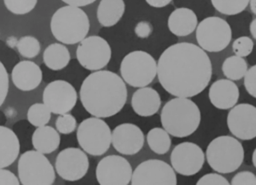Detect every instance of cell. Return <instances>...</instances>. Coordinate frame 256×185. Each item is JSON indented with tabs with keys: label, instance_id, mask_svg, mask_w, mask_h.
I'll return each mask as SVG.
<instances>
[{
	"label": "cell",
	"instance_id": "1",
	"mask_svg": "<svg viewBox=\"0 0 256 185\" xmlns=\"http://www.w3.org/2000/svg\"><path fill=\"white\" fill-rule=\"evenodd\" d=\"M159 83L176 97L200 94L212 77L209 56L200 46L188 42L175 43L166 48L157 62Z\"/></svg>",
	"mask_w": 256,
	"mask_h": 185
},
{
	"label": "cell",
	"instance_id": "2",
	"mask_svg": "<svg viewBox=\"0 0 256 185\" xmlns=\"http://www.w3.org/2000/svg\"><path fill=\"white\" fill-rule=\"evenodd\" d=\"M79 96L89 114L107 118L117 114L124 107L127 101V88L125 81L116 73L97 70L83 80Z\"/></svg>",
	"mask_w": 256,
	"mask_h": 185
},
{
	"label": "cell",
	"instance_id": "3",
	"mask_svg": "<svg viewBox=\"0 0 256 185\" xmlns=\"http://www.w3.org/2000/svg\"><path fill=\"white\" fill-rule=\"evenodd\" d=\"M162 127L177 138L193 134L200 125L201 112L190 98L175 97L165 103L161 110Z\"/></svg>",
	"mask_w": 256,
	"mask_h": 185
},
{
	"label": "cell",
	"instance_id": "4",
	"mask_svg": "<svg viewBox=\"0 0 256 185\" xmlns=\"http://www.w3.org/2000/svg\"><path fill=\"white\" fill-rule=\"evenodd\" d=\"M87 14L79 7L66 5L57 9L51 17L50 29L53 36L68 45L82 41L89 32Z\"/></svg>",
	"mask_w": 256,
	"mask_h": 185
},
{
	"label": "cell",
	"instance_id": "5",
	"mask_svg": "<svg viewBox=\"0 0 256 185\" xmlns=\"http://www.w3.org/2000/svg\"><path fill=\"white\" fill-rule=\"evenodd\" d=\"M205 157L208 165L221 174L236 171L244 160V148L238 138L218 136L207 146Z\"/></svg>",
	"mask_w": 256,
	"mask_h": 185
},
{
	"label": "cell",
	"instance_id": "6",
	"mask_svg": "<svg viewBox=\"0 0 256 185\" xmlns=\"http://www.w3.org/2000/svg\"><path fill=\"white\" fill-rule=\"evenodd\" d=\"M122 79L132 87L148 86L157 75V62L149 53L136 50L128 53L121 61Z\"/></svg>",
	"mask_w": 256,
	"mask_h": 185
},
{
	"label": "cell",
	"instance_id": "7",
	"mask_svg": "<svg viewBox=\"0 0 256 185\" xmlns=\"http://www.w3.org/2000/svg\"><path fill=\"white\" fill-rule=\"evenodd\" d=\"M77 141L81 149L86 153L100 156L112 144V132L102 118L92 116L79 124L77 128Z\"/></svg>",
	"mask_w": 256,
	"mask_h": 185
},
{
	"label": "cell",
	"instance_id": "8",
	"mask_svg": "<svg viewBox=\"0 0 256 185\" xmlns=\"http://www.w3.org/2000/svg\"><path fill=\"white\" fill-rule=\"evenodd\" d=\"M18 177L23 185H50L55 181V171L43 153L29 150L18 160Z\"/></svg>",
	"mask_w": 256,
	"mask_h": 185
},
{
	"label": "cell",
	"instance_id": "9",
	"mask_svg": "<svg viewBox=\"0 0 256 185\" xmlns=\"http://www.w3.org/2000/svg\"><path fill=\"white\" fill-rule=\"evenodd\" d=\"M232 31L228 22L217 16H210L198 23L196 40L206 52H220L231 42Z\"/></svg>",
	"mask_w": 256,
	"mask_h": 185
},
{
	"label": "cell",
	"instance_id": "10",
	"mask_svg": "<svg viewBox=\"0 0 256 185\" xmlns=\"http://www.w3.org/2000/svg\"><path fill=\"white\" fill-rule=\"evenodd\" d=\"M111 48L108 42L100 36L85 37L79 42L76 57L82 67L90 71L104 68L111 59Z\"/></svg>",
	"mask_w": 256,
	"mask_h": 185
},
{
	"label": "cell",
	"instance_id": "11",
	"mask_svg": "<svg viewBox=\"0 0 256 185\" xmlns=\"http://www.w3.org/2000/svg\"><path fill=\"white\" fill-rule=\"evenodd\" d=\"M131 183L138 184H165L176 185L177 177L175 170L168 163L149 159L140 163L132 173Z\"/></svg>",
	"mask_w": 256,
	"mask_h": 185
},
{
	"label": "cell",
	"instance_id": "12",
	"mask_svg": "<svg viewBox=\"0 0 256 185\" xmlns=\"http://www.w3.org/2000/svg\"><path fill=\"white\" fill-rule=\"evenodd\" d=\"M205 153L193 142H182L176 145L170 155L171 166L176 173L183 176L197 174L203 167Z\"/></svg>",
	"mask_w": 256,
	"mask_h": 185
},
{
	"label": "cell",
	"instance_id": "13",
	"mask_svg": "<svg viewBox=\"0 0 256 185\" xmlns=\"http://www.w3.org/2000/svg\"><path fill=\"white\" fill-rule=\"evenodd\" d=\"M42 99L51 113L61 115L69 113L74 108L77 102V92L69 82L55 80L45 87Z\"/></svg>",
	"mask_w": 256,
	"mask_h": 185
},
{
	"label": "cell",
	"instance_id": "14",
	"mask_svg": "<svg viewBox=\"0 0 256 185\" xmlns=\"http://www.w3.org/2000/svg\"><path fill=\"white\" fill-rule=\"evenodd\" d=\"M132 168L122 156L108 155L96 167V179L101 185H127L131 182Z\"/></svg>",
	"mask_w": 256,
	"mask_h": 185
},
{
	"label": "cell",
	"instance_id": "15",
	"mask_svg": "<svg viewBox=\"0 0 256 185\" xmlns=\"http://www.w3.org/2000/svg\"><path fill=\"white\" fill-rule=\"evenodd\" d=\"M89 168V160L83 149L69 147L60 151L55 160V170L64 180L77 181Z\"/></svg>",
	"mask_w": 256,
	"mask_h": 185
},
{
	"label": "cell",
	"instance_id": "16",
	"mask_svg": "<svg viewBox=\"0 0 256 185\" xmlns=\"http://www.w3.org/2000/svg\"><path fill=\"white\" fill-rule=\"evenodd\" d=\"M227 126L231 134L240 140L256 137V107L248 103L233 106L227 115Z\"/></svg>",
	"mask_w": 256,
	"mask_h": 185
},
{
	"label": "cell",
	"instance_id": "17",
	"mask_svg": "<svg viewBox=\"0 0 256 185\" xmlns=\"http://www.w3.org/2000/svg\"><path fill=\"white\" fill-rule=\"evenodd\" d=\"M112 145L120 154L134 155L144 145V134L137 125L122 123L112 131Z\"/></svg>",
	"mask_w": 256,
	"mask_h": 185
},
{
	"label": "cell",
	"instance_id": "18",
	"mask_svg": "<svg viewBox=\"0 0 256 185\" xmlns=\"http://www.w3.org/2000/svg\"><path fill=\"white\" fill-rule=\"evenodd\" d=\"M209 100L217 109H231L239 99V89L234 81L229 79H218L209 88Z\"/></svg>",
	"mask_w": 256,
	"mask_h": 185
},
{
	"label": "cell",
	"instance_id": "19",
	"mask_svg": "<svg viewBox=\"0 0 256 185\" xmlns=\"http://www.w3.org/2000/svg\"><path fill=\"white\" fill-rule=\"evenodd\" d=\"M13 84L21 91H31L37 88L42 81V71L33 61L23 60L12 69Z\"/></svg>",
	"mask_w": 256,
	"mask_h": 185
},
{
	"label": "cell",
	"instance_id": "20",
	"mask_svg": "<svg viewBox=\"0 0 256 185\" xmlns=\"http://www.w3.org/2000/svg\"><path fill=\"white\" fill-rule=\"evenodd\" d=\"M161 106L159 93L151 87L137 89L131 99V107L134 112L142 117H149L156 114Z\"/></svg>",
	"mask_w": 256,
	"mask_h": 185
},
{
	"label": "cell",
	"instance_id": "21",
	"mask_svg": "<svg viewBox=\"0 0 256 185\" xmlns=\"http://www.w3.org/2000/svg\"><path fill=\"white\" fill-rule=\"evenodd\" d=\"M167 25L172 34L183 37L196 30L198 20L195 12L192 9L180 7L172 11L168 18Z\"/></svg>",
	"mask_w": 256,
	"mask_h": 185
},
{
	"label": "cell",
	"instance_id": "22",
	"mask_svg": "<svg viewBox=\"0 0 256 185\" xmlns=\"http://www.w3.org/2000/svg\"><path fill=\"white\" fill-rule=\"evenodd\" d=\"M20 143L13 130L0 125V168L10 166L18 157Z\"/></svg>",
	"mask_w": 256,
	"mask_h": 185
},
{
	"label": "cell",
	"instance_id": "23",
	"mask_svg": "<svg viewBox=\"0 0 256 185\" xmlns=\"http://www.w3.org/2000/svg\"><path fill=\"white\" fill-rule=\"evenodd\" d=\"M32 144L35 150L43 154H50L59 147V132L47 125L37 127L32 134Z\"/></svg>",
	"mask_w": 256,
	"mask_h": 185
},
{
	"label": "cell",
	"instance_id": "24",
	"mask_svg": "<svg viewBox=\"0 0 256 185\" xmlns=\"http://www.w3.org/2000/svg\"><path fill=\"white\" fill-rule=\"evenodd\" d=\"M125 11L124 0H101L97 8L98 22L104 27L114 26Z\"/></svg>",
	"mask_w": 256,
	"mask_h": 185
},
{
	"label": "cell",
	"instance_id": "25",
	"mask_svg": "<svg viewBox=\"0 0 256 185\" xmlns=\"http://www.w3.org/2000/svg\"><path fill=\"white\" fill-rule=\"evenodd\" d=\"M70 52L61 43H52L43 52L44 64L51 70H61L70 62Z\"/></svg>",
	"mask_w": 256,
	"mask_h": 185
},
{
	"label": "cell",
	"instance_id": "26",
	"mask_svg": "<svg viewBox=\"0 0 256 185\" xmlns=\"http://www.w3.org/2000/svg\"><path fill=\"white\" fill-rule=\"evenodd\" d=\"M149 148L156 154L163 155L167 153L171 147L170 134L160 127H155L149 130L146 136Z\"/></svg>",
	"mask_w": 256,
	"mask_h": 185
},
{
	"label": "cell",
	"instance_id": "27",
	"mask_svg": "<svg viewBox=\"0 0 256 185\" xmlns=\"http://www.w3.org/2000/svg\"><path fill=\"white\" fill-rule=\"evenodd\" d=\"M248 70V64L244 57L237 55L226 58L222 63V73L232 81H237L244 78Z\"/></svg>",
	"mask_w": 256,
	"mask_h": 185
},
{
	"label": "cell",
	"instance_id": "28",
	"mask_svg": "<svg viewBox=\"0 0 256 185\" xmlns=\"http://www.w3.org/2000/svg\"><path fill=\"white\" fill-rule=\"evenodd\" d=\"M51 118V111L44 103H34L27 111V120L35 127L46 125Z\"/></svg>",
	"mask_w": 256,
	"mask_h": 185
},
{
	"label": "cell",
	"instance_id": "29",
	"mask_svg": "<svg viewBox=\"0 0 256 185\" xmlns=\"http://www.w3.org/2000/svg\"><path fill=\"white\" fill-rule=\"evenodd\" d=\"M250 0H211L213 7L224 15H236L246 9Z\"/></svg>",
	"mask_w": 256,
	"mask_h": 185
},
{
	"label": "cell",
	"instance_id": "30",
	"mask_svg": "<svg viewBox=\"0 0 256 185\" xmlns=\"http://www.w3.org/2000/svg\"><path fill=\"white\" fill-rule=\"evenodd\" d=\"M15 47L21 56L25 58H34L40 52V43L33 36H23L16 41Z\"/></svg>",
	"mask_w": 256,
	"mask_h": 185
},
{
	"label": "cell",
	"instance_id": "31",
	"mask_svg": "<svg viewBox=\"0 0 256 185\" xmlns=\"http://www.w3.org/2000/svg\"><path fill=\"white\" fill-rule=\"evenodd\" d=\"M4 4L11 13L24 15L34 9L37 0H4Z\"/></svg>",
	"mask_w": 256,
	"mask_h": 185
},
{
	"label": "cell",
	"instance_id": "32",
	"mask_svg": "<svg viewBox=\"0 0 256 185\" xmlns=\"http://www.w3.org/2000/svg\"><path fill=\"white\" fill-rule=\"evenodd\" d=\"M254 47L253 40L247 36L236 38L232 43L233 53L240 57H246L251 54Z\"/></svg>",
	"mask_w": 256,
	"mask_h": 185
},
{
	"label": "cell",
	"instance_id": "33",
	"mask_svg": "<svg viewBox=\"0 0 256 185\" xmlns=\"http://www.w3.org/2000/svg\"><path fill=\"white\" fill-rule=\"evenodd\" d=\"M56 129L59 133L61 134H70L72 133L77 126L76 119L73 115L66 113V114H61L56 120Z\"/></svg>",
	"mask_w": 256,
	"mask_h": 185
},
{
	"label": "cell",
	"instance_id": "34",
	"mask_svg": "<svg viewBox=\"0 0 256 185\" xmlns=\"http://www.w3.org/2000/svg\"><path fill=\"white\" fill-rule=\"evenodd\" d=\"M244 87L250 96L256 98V65L247 70L244 76Z\"/></svg>",
	"mask_w": 256,
	"mask_h": 185
},
{
	"label": "cell",
	"instance_id": "35",
	"mask_svg": "<svg viewBox=\"0 0 256 185\" xmlns=\"http://www.w3.org/2000/svg\"><path fill=\"white\" fill-rule=\"evenodd\" d=\"M197 185H206V184H218V185H228L229 181L218 172L207 173L203 175L200 179L196 182Z\"/></svg>",
	"mask_w": 256,
	"mask_h": 185
},
{
	"label": "cell",
	"instance_id": "36",
	"mask_svg": "<svg viewBox=\"0 0 256 185\" xmlns=\"http://www.w3.org/2000/svg\"><path fill=\"white\" fill-rule=\"evenodd\" d=\"M9 89L8 73L4 64L0 61V107L4 103Z\"/></svg>",
	"mask_w": 256,
	"mask_h": 185
},
{
	"label": "cell",
	"instance_id": "37",
	"mask_svg": "<svg viewBox=\"0 0 256 185\" xmlns=\"http://www.w3.org/2000/svg\"><path fill=\"white\" fill-rule=\"evenodd\" d=\"M230 183L233 185H256V176L250 171H241L232 178Z\"/></svg>",
	"mask_w": 256,
	"mask_h": 185
},
{
	"label": "cell",
	"instance_id": "38",
	"mask_svg": "<svg viewBox=\"0 0 256 185\" xmlns=\"http://www.w3.org/2000/svg\"><path fill=\"white\" fill-rule=\"evenodd\" d=\"M134 32L139 38H147L152 33V26L147 21H140L136 24Z\"/></svg>",
	"mask_w": 256,
	"mask_h": 185
},
{
	"label": "cell",
	"instance_id": "39",
	"mask_svg": "<svg viewBox=\"0 0 256 185\" xmlns=\"http://www.w3.org/2000/svg\"><path fill=\"white\" fill-rule=\"evenodd\" d=\"M0 184L18 185L20 184V180L11 171L6 170L4 168H0Z\"/></svg>",
	"mask_w": 256,
	"mask_h": 185
},
{
	"label": "cell",
	"instance_id": "40",
	"mask_svg": "<svg viewBox=\"0 0 256 185\" xmlns=\"http://www.w3.org/2000/svg\"><path fill=\"white\" fill-rule=\"evenodd\" d=\"M62 1L64 3H66L67 5L82 7V6H86V5L91 4V3L95 2L96 0H62Z\"/></svg>",
	"mask_w": 256,
	"mask_h": 185
},
{
	"label": "cell",
	"instance_id": "41",
	"mask_svg": "<svg viewBox=\"0 0 256 185\" xmlns=\"http://www.w3.org/2000/svg\"><path fill=\"white\" fill-rule=\"evenodd\" d=\"M150 6L155 8H161L167 6L172 0H145Z\"/></svg>",
	"mask_w": 256,
	"mask_h": 185
},
{
	"label": "cell",
	"instance_id": "42",
	"mask_svg": "<svg viewBox=\"0 0 256 185\" xmlns=\"http://www.w3.org/2000/svg\"><path fill=\"white\" fill-rule=\"evenodd\" d=\"M249 30H250V33H251L252 37H253L254 39H256V18L253 19L252 22L250 23Z\"/></svg>",
	"mask_w": 256,
	"mask_h": 185
},
{
	"label": "cell",
	"instance_id": "43",
	"mask_svg": "<svg viewBox=\"0 0 256 185\" xmlns=\"http://www.w3.org/2000/svg\"><path fill=\"white\" fill-rule=\"evenodd\" d=\"M249 6H250V10L252 11V13L256 15V0H250Z\"/></svg>",
	"mask_w": 256,
	"mask_h": 185
},
{
	"label": "cell",
	"instance_id": "44",
	"mask_svg": "<svg viewBox=\"0 0 256 185\" xmlns=\"http://www.w3.org/2000/svg\"><path fill=\"white\" fill-rule=\"evenodd\" d=\"M252 163H253L254 167L256 168V148L254 149V151H253V154H252Z\"/></svg>",
	"mask_w": 256,
	"mask_h": 185
}]
</instances>
